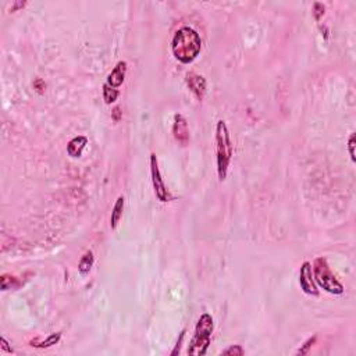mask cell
<instances>
[{
	"mask_svg": "<svg viewBox=\"0 0 356 356\" xmlns=\"http://www.w3.org/2000/svg\"><path fill=\"white\" fill-rule=\"evenodd\" d=\"M202 41L199 34L189 27L180 28L173 38L171 50L174 57L184 64L192 63L201 53Z\"/></svg>",
	"mask_w": 356,
	"mask_h": 356,
	"instance_id": "6da1fadb",
	"label": "cell"
},
{
	"mask_svg": "<svg viewBox=\"0 0 356 356\" xmlns=\"http://www.w3.org/2000/svg\"><path fill=\"white\" fill-rule=\"evenodd\" d=\"M216 156H217V174L220 181L227 178L230 162L232 157V142L230 131L224 120H219L216 126Z\"/></svg>",
	"mask_w": 356,
	"mask_h": 356,
	"instance_id": "7a4b0ae2",
	"label": "cell"
},
{
	"mask_svg": "<svg viewBox=\"0 0 356 356\" xmlns=\"http://www.w3.org/2000/svg\"><path fill=\"white\" fill-rule=\"evenodd\" d=\"M214 330V321L209 313H203L195 327V334L192 338L191 344L188 347V355L203 356L206 355L208 348L210 345V338Z\"/></svg>",
	"mask_w": 356,
	"mask_h": 356,
	"instance_id": "3957f363",
	"label": "cell"
},
{
	"mask_svg": "<svg viewBox=\"0 0 356 356\" xmlns=\"http://www.w3.org/2000/svg\"><path fill=\"white\" fill-rule=\"evenodd\" d=\"M313 277L316 284L321 287L324 291L333 295H341L344 293V285L337 280V277L331 272L329 263L324 257H317L313 263Z\"/></svg>",
	"mask_w": 356,
	"mask_h": 356,
	"instance_id": "277c9868",
	"label": "cell"
},
{
	"mask_svg": "<svg viewBox=\"0 0 356 356\" xmlns=\"http://www.w3.org/2000/svg\"><path fill=\"white\" fill-rule=\"evenodd\" d=\"M150 174H152V184H153V189H155L156 198L160 202H168L173 199L170 191L167 189L163 177L159 168V163H157V157L155 153L150 155Z\"/></svg>",
	"mask_w": 356,
	"mask_h": 356,
	"instance_id": "5b68a950",
	"label": "cell"
},
{
	"mask_svg": "<svg viewBox=\"0 0 356 356\" xmlns=\"http://www.w3.org/2000/svg\"><path fill=\"white\" fill-rule=\"evenodd\" d=\"M299 285H301L302 291L311 296H317L319 295V290L313 277V270H312V265L309 262H303L299 270Z\"/></svg>",
	"mask_w": 356,
	"mask_h": 356,
	"instance_id": "8992f818",
	"label": "cell"
},
{
	"mask_svg": "<svg viewBox=\"0 0 356 356\" xmlns=\"http://www.w3.org/2000/svg\"><path fill=\"white\" fill-rule=\"evenodd\" d=\"M173 134L174 138L181 145L188 144V141H189V129H188V123H187V120H185L183 114H175L174 116Z\"/></svg>",
	"mask_w": 356,
	"mask_h": 356,
	"instance_id": "52a82bcc",
	"label": "cell"
},
{
	"mask_svg": "<svg viewBox=\"0 0 356 356\" xmlns=\"http://www.w3.org/2000/svg\"><path fill=\"white\" fill-rule=\"evenodd\" d=\"M187 85L191 89V92L202 101L205 98L206 93V80L196 73H188L187 74Z\"/></svg>",
	"mask_w": 356,
	"mask_h": 356,
	"instance_id": "ba28073f",
	"label": "cell"
},
{
	"mask_svg": "<svg viewBox=\"0 0 356 356\" xmlns=\"http://www.w3.org/2000/svg\"><path fill=\"white\" fill-rule=\"evenodd\" d=\"M126 74H127V63L126 62H119L117 65L113 68V71L109 74L107 77V85L111 88H119L123 85L124 80H126Z\"/></svg>",
	"mask_w": 356,
	"mask_h": 356,
	"instance_id": "9c48e42d",
	"label": "cell"
},
{
	"mask_svg": "<svg viewBox=\"0 0 356 356\" xmlns=\"http://www.w3.org/2000/svg\"><path fill=\"white\" fill-rule=\"evenodd\" d=\"M88 145V138L86 137H75L73 138L68 145H67V153L71 156V157H80L83 155V150L85 149V147Z\"/></svg>",
	"mask_w": 356,
	"mask_h": 356,
	"instance_id": "30bf717a",
	"label": "cell"
},
{
	"mask_svg": "<svg viewBox=\"0 0 356 356\" xmlns=\"http://www.w3.org/2000/svg\"><path fill=\"white\" fill-rule=\"evenodd\" d=\"M123 210H124V196H119L116 203H114V208H113V211H111V217H110V227L113 230L117 229L120 220L123 217Z\"/></svg>",
	"mask_w": 356,
	"mask_h": 356,
	"instance_id": "8fae6325",
	"label": "cell"
},
{
	"mask_svg": "<svg viewBox=\"0 0 356 356\" xmlns=\"http://www.w3.org/2000/svg\"><path fill=\"white\" fill-rule=\"evenodd\" d=\"M93 262H95L93 253H92V251H88V252L81 257L80 265H78V272L81 273V275L89 274V272L92 270V266H93Z\"/></svg>",
	"mask_w": 356,
	"mask_h": 356,
	"instance_id": "7c38bea8",
	"label": "cell"
},
{
	"mask_svg": "<svg viewBox=\"0 0 356 356\" xmlns=\"http://www.w3.org/2000/svg\"><path fill=\"white\" fill-rule=\"evenodd\" d=\"M60 338H62V333H55V334H50L49 337L43 339V341H39V342H31V347H35V348H50L56 345L59 341H60Z\"/></svg>",
	"mask_w": 356,
	"mask_h": 356,
	"instance_id": "4fadbf2b",
	"label": "cell"
},
{
	"mask_svg": "<svg viewBox=\"0 0 356 356\" xmlns=\"http://www.w3.org/2000/svg\"><path fill=\"white\" fill-rule=\"evenodd\" d=\"M119 95V91L116 88H111L107 84L103 85V99H105V102L107 105H111V103H114V102L117 101Z\"/></svg>",
	"mask_w": 356,
	"mask_h": 356,
	"instance_id": "5bb4252c",
	"label": "cell"
},
{
	"mask_svg": "<svg viewBox=\"0 0 356 356\" xmlns=\"http://www.w3.org/2000/svg\"><path fill=\"white\" fill-rule=\"evenodd\" d=\"M316 339H317L316 335H313L312 338H309V339H308V341H306V342L296 351V355H306V354H309L311 348L316 344Z\"/></svg>",
	"mask_w": 356,
	"mask_h": 356,
	"instance_id": "9a60e30c",
	"label": "cell"
},
{
	"mask_svg": "<svg viewBox=\"0 0 356 356\" xmlns=\"http://www.w3.org/2000/svg\"><path fill=\"white\" fill-rule=\"evenodd\" d=\"M245 354L244 349L241 345H231L230 348H227L226 351L221 352V355H227V356H242Z\"/></svg>",
	"mask_w": 356,
	"mask_h": 356,
	"instance_id": "2e32d148",
	"label": "cell"
},
{
	"mask_svg": "<svg viewBox=\"0 0 356 356\" xmlns=\"http://www.w3.org/2000/svg\"><path fill=\"white\" fill-rule=\"evenodd\" d=\"M355 147H356V135L355 134H351V137L348 139V152L351 156V160L355 163L356 156H355Z\"/></svg>",
	"mask_w": 356,
	"mask_h": 356,
	"instance_id": "e0dca14e",
	"label": "cell"
},
{
	"mask_svg": "<svg viewBox=\"0 0 356 356\" xmlns=\"http://www.w3.org/2000/svg\"><path fill=\"white\" fill-rule=\"evenodd\" d=\"M313 16H314V19L317 21L324 16V6L321 3H314L313 4Z\"/></svg>",
	"mask_w": 356,
	"mask_h": 356,
	"instance_id": "ac0fdd59",
	"label": "cell"
},
{
	"mask_svg": "<svg viewBox=\"0 0 356 356\" xmlns=\"http://www.w3.org/2000/svg\"><path fill=\"white\" fill-rule=\"evenodd\" d=\"M0 344H1V349H3V351H6V352H9V354H14V351L9 347V344H7V341H6L4 338H0Z\"/></svg>",
	"mask_w": 356,
	"mask_h": 356,
	"instance_id": "d6986e66",
	"label": "cell"
},
{
	"mask_svg": "<svg viewBox=\"0 0 356 356\" xmlns=\"http://www.w3.org/2000/svg\"><path fill=\"white\" fill-rule=\"evenodd\" d=\"M34 86L37 88L38 92H41V93H42V92H43V89H45V83H43L42 80H37V81L34 83Z\"/></svg>",
	"mask_w": 356,
	"mask_h": 356,
	"instance_id": "ffe728a7",
	"label": "cell"
},
{
	"mask_svg": "<svg viewBox=\"0 0 356 356\" xmlns=\"http://www.w3.org/2000/svg\"><path fill=\"white\" fill-rule=\"evenodd\" d=\"M111 114H113V120H114V121H120V119H121V111H120V107H114V110L111 111Z\"/></svg>",
	"mask_w": 356,
	"mask_h": 356,
	"instance_id": "44dd1931",
	"label": "cell"
}]
</instances>
